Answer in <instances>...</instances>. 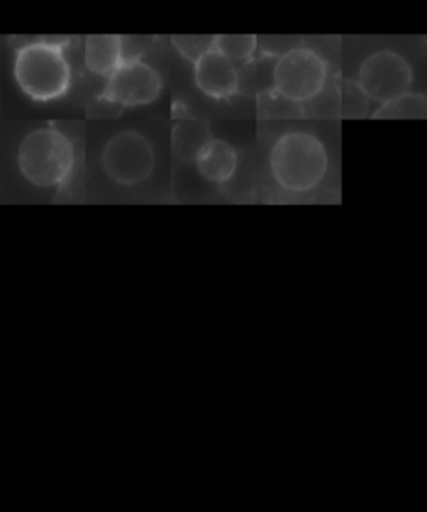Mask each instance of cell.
<instances>
[{
	"mask_svg": "<svg viewBox=\"0 0 427 512\" xmlns=\"http://www.w3.org/2000/svg\"><path fill=\"white\" fill-rule=\"evenodd\" d=\"M269 164L277 186L292 194H304L321 184L329 159L321 139L297 131L277 139Z\"/></svg>",
	"mask_w": 427,
	"mask_h": 512,
	"instance_id": "cell-1",
	"label": "cell"
},
{
	"mask_svg": "<svg viewBox=\"0 0 427 512\" xmlns=\"http://www.w3.org/2000/svg\"><path fill=\"white\" fill-rule=\"evenodd\" d=\"M14 74L24 94L37 102L57 101L71 89V66L64 47L47 42L46 37L17 51Z\"/></svg>",
	"mask_w": 427,
	"mask_h": 512,
	"instance_id": "cell-2",
	"label": "cell"
},
{
	"mask_svg": "<svg viewBox=\"0 0 427 512\" xmlns=\"http://www.w3.org/2000/svg\"><path fill=\"white\" fill-rule=\"evenodd\" d=\"M19 169L37 187L61 186L76 162L71 139L54 127L29 134L19 147Z\"/></svg>",
	"mask_w": 427,
	"mask_h": 512,
	"instance_id": "cell-3",
	"label": "cell"
},
{
	"mask_svg": "<svg viewBox=\"0 0 427 512\" xmlns=\"http://www.w3.org/2000/svg\"><path fill=\"white\" fill-rule=\"evenodd\" d=\"M327 82V62L306 47H292L277 57L272 89L289 101L304 104L316 97Z\"/></svg>",
	"mask_w": 427,
	"mask_h": 512,
	"instance_id": "cell-4",
	"label": "cell"
},
{
	"mask_svg": "<svg viewBox=\"0 0 427 512\" xmlns=\"http://www.w3.org/2000/svg\"><path fill=\"white\" fill-rule=\"evenodd\" d=\"M102 169L119 186H139L156 167V152L147 137L136 131H122L104 146Z\"/></svg>",
	"mask_w": 427,
	"mask_h": 512,
	"instance_id": "cell-5",
	"label": "cell"
},
{
	"mask_svg": "<svg viewBox=\"0 0 427 512\" xmlns=\"http://www.w3.org/2000/svg\"><path fill=\"white\" fill-rule=\"evenodd\" d=\"M412 81V67L404 57L392 51H379L362 62L356 84L367 101L382 106L407 94Z\"/></svg>",
	"mask_w": 427,
	"mask_h": 512,
	"instance_id": "cell-6",
	"label": "cell"
},
{
	"mask_svg": "<svg viewBox=\"0 0 427 512\" xmlns=\"http://www.w3.org/2000/svg\"><path fill=\"white\" fill-rule=\"evenodd\" d=\"M164 89L161 74L142 61H124L107 79L102 99L122 107L146 106L156 101Z\"/></svg>",
	"mask_w": 427,
	"mask_h": 512,
	"instance_id": "cell-7",
	"label": "cell"
},
{
	"mask_svg": "<svg viewBox=\"0 0 427 512\" xmlns=\"http://www.w3.org/2000/svg\"><path fill=\"white\" fill-rule=\"evenodd\" d=\"M194 79L197 89L216 101H229L239 92L236 67L214 49L194 64Z\"/></svg>",
	"mask_w": 427,
	"mask_h": 512,
	"instance_id": "cell-8",
	"label": "cell"
},
{
	"mask_svg": "<svg viewBox=\"0 0 427 512\" xmlns=\"http://www.w3.org/2000/svg\"><path fill=\"white\" fill-rule=\"evenodd\" d=\"M237 152L229 142L222 139H214L207 142L206 147L202 149L201 154L197 156V172L201 174L206 181L214 184H226L231 181L232 176L237 171Z\"/></svg>",
	"mask_w": 427,
	"mask_h": 512,
	"instance_id": "cell-9",
	"label": "cell"
},
{
	"mask_svg": "<svg viewBox=\"0 0 427 512\" xmlns=\"http://www.w3.org/2000/svg\"><path fill=\"white\" fill-rule=\"evenodd\" d=\"M124 41L119 36H89L86 39V67L96 76L109 77L124 62Z\"/></svg>",
	"mask_w": 427,
	"mask_h": 512,
	"instance_id": "cell-10",
	"label": "cell"
},
{
	"mask_svg": "<svg viewBox=\"0 0 427 512\" xmlns=\"http://www.w3.org/2000/svg\"><path fill=\"white\" fill-rule=\"evenodd\" d=\"M211 139V129L206 122L197 119L179 122L172 129V157L181 164H194L197 156Z\"/></svg>",
	"mask_w": 427,
	"mask_h": 512,
	"instance_id": "cell-11",
	"label": "cell"
},
{
	"mask_svg": "<svg viewBox=\"0 0 427 512\" xmlns=\"http://www.w3.org/2000/svg\"><path fill=\"white\" fill-rule=\"evenodd\" d=\"M427 99L422 94L407 92L394 101L382 104L372 114V119H426Z\"/></svg>",
	"mask_w": 427,
	"mask_h": 512,
	"instance_id": "cell-12",
	"label": "cell"
},
{
	"mask_svg": "<svg viewBox=\"0 0 427 512\" xmlns=\"http://www.w3.org/2000/svg\"><path fill=\"white\" fill-rule=\"evenodd\" d=\"M259 41L256 36H216L214 51L231 62L236 69L246 66L256 56Z\"/></svg>",
	"mask_w": 427,
	"mask_h": 512,
	"instance_id": "cell-13",
	"label": "cell"
},
{
	"mask_svg": "<svg viewBox=\"0 0 427 512\" xmlns=\"http://www.w3.org/2000/svg\"><path fill=\"white\" fill-rule=\"evenodd\" d=\"M257 99V116L267 121H281V119H304L302 104L289 101L274 89L262 92Z\"/></svg>",
	"mask_w": 427,
	"mask_h": 512,
	"instance_id": "cell-14",
	"label": "cell"
},
{
	"mask_svg": "<svg viewBox=\"0 0 427 512\" xmlns=\"http://www.w3.org/2000/svg\"><path fill=\"white\" fill-rule=\"evenodd\" d=\"M274 57H262V59H252L249 64L237 69V79H239V92H244L246 96H259L262 92L271 91L272 82L267 81V74L272 76L274 69L267 71V62Z\"/></svg>",
	"mask_w": 427,
	"mask_h": 512,
	"instance_id": "cell-15",
	"label": "cell"
},
{
	"mask_svg": "<svg viewBox=\"0 0 427 512\" xmlns=\"http://www.w3.org/2000/svg\"><path fill=\"white\" fill-rule=\"evenodd\" d=\"M172 46L176 47L186 61L196 64L206 52L214 49V36H176L172 37Z\"/></svg>",
	"mask_w": 427,
	"mask_h": 512,
	"instance_id": "cell-16",
	"label": "cell"
},
{
	"mask_svg": "<svg viewBox=\"0 0 427 512\" xmlns=\"http://www.w3.org/2000/svg\"><path fill=\"white\" fill-rule=\"evenodd\" d=\"M122 112H124V107L119 106L116 102L107 101V99H102L101 96L97 97L96 102H94V109L89 111V116L91 117H116L122 116Z\"/></svg>",
	"mask_w": 427,
	"mask_h": 512,
	"instance_id": "cell-17",
	"label": "cell"
},
{
	"mask_svg": "<svg viewBox=\"0 0 427 512\" xmlns=\"http://www.w3.org/2000/svg\"><path fill=\"white\" fill-rule=\"evenodd\" d=\"M172 119H176V121H191L194 117L191 116V112H189V107H187L186 102L181 101V99H177V101L172 102Z\"/></svg>",
	"mask_w": 427,
	"mask_h": 512,
	"instance_id": "cell-18",
	"label": "cell"
}]
</instances>
